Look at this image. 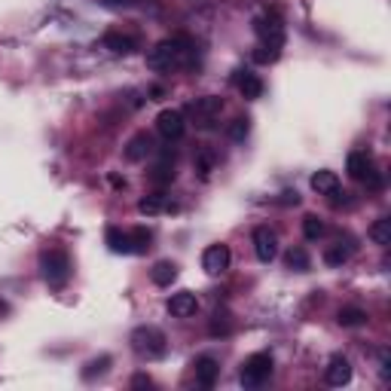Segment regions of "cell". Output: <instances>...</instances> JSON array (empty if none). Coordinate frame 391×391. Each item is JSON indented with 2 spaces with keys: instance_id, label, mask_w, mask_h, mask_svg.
I'll use <instances>...</instances> for the list:
<instances>
[{
  "instance_id": "cell-1",
  "label": "cell",
  "mask_w": 391,
  "mask_h": 391,
  "mask_svg": "<svg viewBox=\"0 0 391 391\" xmlns=\"http://www.w3.org/2000/svg\"><path fill=\"white\" fill-rule=\"evenodd\" d=\"M193 58H196L193 40L190 37H169L147 52V68L174 71V68H187V64H193Z\"/></svg>"
},
{
  "instance_id": "cell-2",
  "label": "cell",
  "mask_w": 391,
  "mask_h": 391,
  "mask_svg": "<svg viewBox=\"0 0 391 391\" xmlns=\"http://www.w3.org/2000/svg\"><path fill=\"white\" fill-rule=\"evenodd\" d=\"M40 272H43V281L49 287L62 290L64 285H68L71 278V260L64 251H58V248H52V251H46L43 257H40Z\"/></svg>"
},
{
  "instance_id": "cell-3",
  "label": "cell",
  "mask_w": 391,
  "mask_h": 391,
  "mask_svg": "<svg viewBox=\"0 0 391 391\" xmlns=\"http://www.w3.org/2000/svg\"><path fill=\"white\" fill-rule=\"evenodd\" d=\"M131 348L141 355V357H147V361H156V357H162L165 355V334L159 327H138L135 334H131Z\"/></svg>"
},
{
  "instance_id": "cell-4",
  "label": "cell",
  "mask_w": 391,
  "mask_h": 391,
  "mask_svg": "<svg viewBox=\"0 0 391 391\" xmlns=\"http://www.w3.org/2000/svg\"><path fill=\"white\" fill-rule=\"evenodd\" d=\"M272 355L269 352H257L251 355L248 361L242 364V373H239V379H242V385L245 388H260L266 379L272 376Z\"/></svg>"
},
{
  "instance_id": "cell-5",
  "label": "cell",
  "mask_w": 391,
  "mask_h": 391,
  "mask_svg": "<svg viewBox=\"0 0 391 391\" xmlns=\"http://www.w3.org/2000/svg\"><path fill=\"white\" fill-rule=\"evenodd\" d=\"M254 31H257V37H260V43L285 46V22H281L278 13H263L260 19L254 22Z\"/></svg>"
},
{
  "instance_id": "cell-6",
  "label": "cell",
  "mask_w": 391,
  "mask_h": 391,
  "mask_svg": "<svg viewBox=\"0 0 391 391\" xmlns=\"http://www.w3.org/2000/svg\"><path fill=\"white\" fill-rule=\"evenodd\" d=\"M251 239H254V254H257V260H263V263H272V260H276V254H278V236H276V229L257 227Z\"/></svg>"
},
{
  "instance_id": "cell-7",
  "label": "cell",
  "mask_w": 391,
  "mask_h": 391,
  "mask_svg": "<svg viewBox=\"0 0 391 391\" xmlns=\"http://www.w3.org/2000/svg\"><path fill=\"white\" fill-rule=\"evenodd\" d=\"M229 260H232V254L227 245H208L202 251V269L208 276H223L229 269Z\"/></svg>"
},
{
  "instance_id": "cell-8",
  "label": "cell",
  "mask_w": 391,
  "mask_h": 391,
  "mask_svg": "<svg viewBox=\"0 0 391 391\" xmlns=\"http://www.w3.org/2000/svg\"><path fill=\"white\" fill-rule=\"evenodd\" d=\"M156 129L165 141H180L187 131V122H184V113L180 111H162L156 116Z\"/></svg>"
},
{
  "instance_id": "cell-9",
  "label": "cell",
  "mask_w": 391,
  "mask_h": 391,
  "mask_svg": "<svg viewBox=\"0 0 391 391\" xmlns=\"http://www.w3.org/2000/svg\"><path fill=\"white\" fill-rule=\"evenodd\" d=\"M324 379H327V385H334V388L348 385V382H352V364H348L343 355H334L330 364H327V370H324Z\"/></svg>"
},
{
  "instance_id": "cell-10",
  "label": "cell",
  "mask_w": 391,
  "mask_h": 391,
  "mask_svg": "<svg viewBox=\"0 0 391 391\" xmlns=\"http://www.w3.org/2000/svg\"><path fill=\"white\" fill-rule=\"evenodd\" d=\"M169 312L174 315V318H193V315L199 312V297L193 294V290H180V294H171Z\"/></svg>"
},
{
  "instance_id": "cell-11",
  "label": "cell",
  "mask_w": 391,
  "mask_h": 391,
  "mask_svg": "<svg viewBox=\"0 0 391 391\" xmlns=\"http://www.w3.org/2000/svg\"><path fill=\"white\" fill-rule=\"evenodd\" d=\"M220 111H223V101L218 95H202L193 101V116H196L199 126H208L214 116H220Z\"/></svg>"
},
{
  "instance_id": "cell-12",
  "label": "cell",
  "mask_w": 391,
  "mask_h": 391,
  "mask_svg": "<svg viewBox=\"0 0 391 391\" xmlns=\"http://www.w3.org/2000/svg\"><path fill=\"white\" fill-rule=\"evenodd\" d=\"M196 382L202 388H211L214 382H218L220 376V364H218V357H211V355H202V357H196Z\"/></svg>"
},
{
  "instance_id": "cell-13",
  "label": "cell",
  "mask_w": 391,
  "mask_h": 391,
  "mask_svg": "<svg viewBox=\"0 0 391 391\" xmlns=\"http://www.w3.org/2000/svg\"><path fill=\"white\" fill-rule=\"evenodd\" d=\"M236 86H239V92H242V98H248V101H257V98L263 95V80L257 77L254 71H236Z\"/></svg>"
},
{
  "instance_id": "cell-14",
  "label": "cell",
  "mask_w": 391,
  "mask_h": 391,
  "mask_svg": "<svg viewBox=\"0 0 391 391\" xmlns=\"http://www.w3.org/2000/svg\"><path fill=\"white\" fill-rule=\"evenodd\" d=\"M346 169H348V178L364 180V178H367V174L373 171V159H370V153H367V150H355V153H348Z\"/></svg>"
},
{
  "instance_id": "cell-15",
  "label": "cell",
  "mask_w": 391,
  "mask_h": 391,
  "mask_svg": "<svg viewBox=\"0 0 391 391\" xmlns=\"http://www.w3.org/2000/svg\"><path fill=\"white\" fill-rule=\"evenodd\" d=\"M352 254H355L352 239H339V242L327 245V251H324V263L327 266H343V263L352 260Z\"/></svg>"
},
{
  "instance_id": "cell-16",
  "label": "cell",
  "mask_w": 391,
  "mask_h": 391,
  "mask_svg": "<svg viewBox=\"0 0 391 391\" xmlns=\"http://www.w3.org/2000/svg\"><path fill=\"white\" fill-rule=\"evenodd\" d=\"M309 184H312V190H315L318 196H336V193H339V178H336V171H327V169L315 171Z\"/></svg>"
},
{
  "instance_id": "cell-17",
  "label": "cell",
  "mask_w": 391,
  "mask_h": 391,
  "mask_svg": "<svg viewBox=\"0 0 391 391\" xmlns=\"http://www.w3.org/2000/svg\"><path fill=\"white\" fill-rule=\"evenodd\" d=\"M150 178H153L156 184H171L174 180V150L171 147H165L159 153V162L153 165V174H150Z\"/></svg>"
},
{
  "instance_id": "cell-18",
  "label": "cell",
  "mask_w": 391,
  "mask_h": 391,
  "mask_svg": "<svg viewBox=\"0 0 391 391\" xmlns=\"http://www.w3.org/2000/svg\"><path fill=\"white\" fill-rule=\"evenodd\" d=\"M150 153H153V141H150L147 131H138V135L126 144V159L129 162H141V159H147Z\"/></svg>"
},
{
  "instance_id": "cell-19",
  "label": "cell",
  "mask_w": 391,
  "mask_h": 391,
  "mask_svg": "<svg viewBox=\"0 0 391 391\" xmlns=\"http://www.w3.org/2000/svg\"><path fill=\"white\" fill-rule=\"evenodd\" d=\"M104 242H107V248H111L113 254H131V236L129 232H122L120 227H107Z\"/></svg>"
},
{
  "instance_id": "cell-20",
  "label": "cell",
  "mask_w": 391,
  "mask_h": 391,
  "mask_svg": "<svg viewBox=\"0 0 391 391\" xmlns=\"http://www.w3.org/2000/svg\"><path fill=\"white\" fill-rule=\"evenodd\" d=\"M104 49H111L113 55H129L131 49H135V37H126V34H116V31H111V34H104Z\"/></svg>"
},
{
  "instance_id": "cell-21",
  "label": "cell",
  "mask_w": 391,
  "mask_h": 391,
  "mask_svg": "<svg viewBox=\"0 0 391 391\" xmlns=\"http://www.w3.org/2000/svg\"><path fill=\"white\" fill-rule=\"evenodd\" d=\"M138 211H141V214H147V218H156V214L169 211V196H165V193L144 196V199L138 202Z\"/></svg>"
},
{
  "instance_id": "cell-22",
  "label": "cell",
  "mask_w": 391,
  "mask_h": 391,
  "mask_svg": "<svg viewBox=\"0 0 391 391\" xmlns=\"http://www.w3.org/2000/svg\"><path fill=\"white\" fill-rule=\"evenodd\" d=\"M150 278H153V285H159V287H169L174 278H178V266H174L171 260H159L150 269Z\"/></svg>"
},
{
  "instance_id": "cell-23",
  "label": "cell",
  "mask_w": 391,
  "mask_h": 391,
  "mask_svg": "<svg viewBox=\"0 0 391 391\" xmlns=\"http://www.w3.org/2000/svg\"><path fill=\"white\" fill-rule=\"evenodd\" d=\"M324 232H327V223H324L318 214H306V220H303V236L309 239V242H318Z\"/></svg>"
},
{
  "instance_id": "cell-24",
  "label": "cell",
  "mask_w": 391,
  "mask_h": 391,
  "mask_svg": "<svg viewBox=\"0 0 391 391\" xmlns=\"http://www.w3.org/2000/svg\"><path fill=\"white\" fill-rule=\"evenodd\" d=\"M370 239H373V242H376L379 248H388V245H391V220H388V218H379V220L370 227Z\"/></svg>"
},
{
  "instance_id": "cell-25",
  "label": "cell",
  "mask_w": 391,
  "mask_h": 391,
  "mask_svg": "<svg viewBox=\"0 0 391 391\" xmlns=\"http://www.w3.org/2000/svg\"><path fill=\"white\" fill-rule=\"evenodd\" d=\"M214 162H218V156H214V150H208L202 147L196 153V171H199V178H211V171H214Z\"/></svg>"
},
{
  "instance_id": "cell-26",
  "label": "cell",
  "mask_w": 391,
  "mask_h": 391,
  "mask_svg": "<svg viewBox=\"0 0 391 391\" xmlns=\"http://www.w3.org/2000/svg\"><path fill=\"white\" fill-rule=\"evenodd\" d=\"M343 327H361L364 321H367V312L357 309V306H346V309H339V318H336Z\"/></svg>"
},
{
  "instance_id": "cell-27",
  "label": "cell",
  "mask_w": 391,
  "mask_h": 391,
  "mask_svg": "<svg viewBox=\"0 0 391 391\" xmlns=\"http://www.w3.org/2000/svg\"><path fill=\"white\" fill-rule=\"evenodd\" d=\"M129 236H131V254H147L150 251V242H153V232L150 229L138 227V229H131Z\"/></svg>"
},
{
  "instance_id": "cell-28",
  "label": "cell",
  "mask_w": 391,
  "mask_h": 391,
  "mask_svg": "<svg viewBox=\"0 0 391 391\" xmlns=\"http://www.w3.org/2000/svg\"><path fill=\"white\" fill-rule=\"evenodd\" d=\"M285 263L294 272H306V269H309V254H306V248H290L287 257H285Z\"/></svg>"
},
{
  "instance_id": "cell-29",
  "label": "cell",
  "mask_w": 391,
  "mask_h": 391,
  "mask_svg": "<svg viewBox=\"0 0 391 391\" xmlns=\"http://www.w3.org/2000/svg\"><path fill=\"white\" fill-rule=\"evenodd\" d=\"M278 55H281V46H276V43H260L254 49V62H260V64L278 62Z\"/></svg>"
},
{
  "instance_id": "cell-30",
  "label": "cell",
  "mask_w": 391,
  "mask_h": 391,
  "mask_svg": "<svg viewBox=\"0 0 391 391\" xmlns=\"http://www.w3.org/2000/svg\"><path fill=\"white\" fill-rule=\"evenodd\" d=\"M248 131H251V120L248 116H239V120H232L229 122V129H227V135H229V141H245L248 138Z\"/></svg>"
},
{
  "instance_id": "cell-31",
  "label": "cell",
  "mask_w": 391,
  "mask_h": 391,
  "mask_svg": "<svg viewBox=\"0 0 391 391\" xmlns=\"http://www.w3.org/2000/svg\"><path fill=\"white\" fill-rule=\"evenodd\" d=\"M107 364H111V357H101V361H92V364H89V367H92V370H86V373H83V376H86V379H92V376H95V370H98V373H104V367H107Z\"/></svg>"
},
{
  "instance_id": "cell-32",
  "label": "cell",
  "mask_w": 391,
  "mask_h": 391,
  "mask_svg": "<svg viewBox=\"0 0 391 391\" xmlns=\"http://www.w3.org/2000/svg\"><path fill=\"white\" fill-rule=\"evenodd\" d=\"M379 373H382V379H388V376H391V361H388V352H382V355H379Z\"/></svg>"
},
{
  "instance_id": "cell-33",
  "label": "cell",
  "mask_w": 391,
  "mask_h": 391,
  "mask_svg": "<svg viewBox=\"0 0 391 391\" xmlns=\"http://www.w3.org/2000/svg\"><path fill=\"white\" fill-rule=\"evenodd\" d=\"M131 385H135V388H150V385H153V379L141 373V376H135V379H131Z\"/></svg>"
},
{
  "instance_id": "cell-34",
  "label": "cell",
  "mask_w": 391,
  "mask_h": 391,
  "mask_svg": "<svg viewBox=\"0 0 391 391\" xmlns=\"http://www.w3.org/2000/svg\"><path fill=\"white\" fill-rule=\"evenodd\" d=\"M285 205H299V196L297 193H285V199H281Z\"/></svg>"
},
{
  "instance_id": "cell-35",
  "label": "cell",
  "mask_w": 391,
  "mask_h": 391,
  "mask_svg": "<svg viewBox=\"0 0 391 391\" xmlns=\"http://www.w3.org/2000/svg\"><path fill=\"white\" fill-rule=\"evenodd\" d=\"M107 6H120V3H126V0H104Z\"/></svg>"
}]
</instances>
